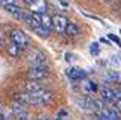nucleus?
<instances>
[{"label":"nucleus","mask_w":121,"mask_h":120,"mask_svg":"<svg viewBox=\"0 0 121 120\" xmlns=\"http://www.w3.org/2000/svg\"><path fill=\"white\" fill-rule=\"evenodd\" d=\"M53 100H55V93L47 88L30 94V105H50Z\"/></svg>","instance_id":"f257e3e1"},{"label":"nucleus","mask_w":121,"mask_h":120,"mask_svg":"<svg viewBox=\"0 0 121 120\" xmlns=\"http://www.w3.org/2000/svg\"><path fill=\"white\" fill-rule=\"evenodd\" d=\"M9 40L12 41V43H15L20 49H23V50H26V49L29 47V44H30L29 37L26 35L23 31H20V29H14V31H11Z\"/></svg>","instance_id":"f03ea898"},{"label":"nucleus","mask_w":121,"mask_h":120,"mask_svg":"<svg viewBox=\"0 0 121 120\" xmlns=\"http://www.w3.org/2000/svg\"><path fill=\"white\" fill-rule=\"evenodd\" d=\"M50 76L47 67H29L27 70V78L29 81H44Z\"/></svg>","instance_id":"7ed1b4c3"},{"label":"nucleus","mask_w":121,"mask_h":120,"mask_svg":"<svg viewBox=\"0 0 121 120\" xmlns=\"http://www.w3.org/2000/svg\"><path fill=\"white\" fill-rule=\"evenodd\" d=\"M27 59L30 67H47V56L38 50H30Z\"/></svg>","instance_id":"20e7f679"},{"label":"nucleus","mask_w":121,"mask_h":120,"mask_svg":"<svg viewBox=\"0 0 121 120\" xmlns=\"http://www.w3.org/2000/svg\"><path fill=\"white\" fill-rule=\"evenodd\" d=\"M65 74H67L68 79H71V81H82L88 76V73H86L85 70L79 69V67H71V69H68L65 72Z\"/></svg>","instance_id":"39448f33"},{"label":"nucleus","mask_w":121,"mask_h":120,"mask_svg":"<svg viewBox=\"0 0 121 120\" xmlns=\"http://www.w3.org/2000/svg\"><path fill=\"white\" fill-rule=\"evenodd\" d=\"M52 23H53V28L56 29L58 32L64 33V31H65L67 24H68V20L64 15H59V14H55V15L52 17Z\"/></svg>","instance_id":"423d86ee"},{"label":"nucleus","mask_w":121,"mask_h":120,"mask_svg":"<svg viewBox=\"0 0 121 120\" xmlns=\"http://www.w3.org/2000/svg\"><path fill=\"white\" fill-rule=\"evenodd\" d=\"M24 23L29 26L32 31H35L41 26V15L39 14H35V12H27V17H26Z\"/></svg>","instance_id":"0eeeda50"},{"label":"nucleus","mask_w":121,"mask_h":120,"mask_svg":"<svg viewBox=\"0 0 121 120\" xmlns=\"http://www.w3.org/2000/svg\"><path fill=\"white\" fill-rule=\"evenodd\" d=\"M43 90H45V87L41 84L39 81H29L27 84H26V91H27L29 94H33V93H38V91H43Z\"/></svg>","instance_id":"6e6552de"},{"label":"nucleus","mask_w":121,"mask_h":120,"mask_svg":"<svg viewBox=\"0 0 121 120\" xmlns=\"http://www.w3.org/2000/svg\"><path fill=\"white\" fill-rule=\"evenodd\" d=\"M30 11L35 14H39V15H43V14L47 12V3L44 2V0H36L33 5H30Z\"/></svg>","instance_id":"1a4fd4ad"},{"label":"nucleus","mask_w":121,"mask_h":120,"mask_svg":"<svg viewBox=\"0 0 121 120\" xmlns=\"http://www.w3.org/2000/svg\"><path fill=\"white\" fill-rule=\"evenodd\" d=\"M101 100L104 103H112L115 102V96H113V90L109 87H103L101 90Z\"/></svg>","instance_id":"9d476101"},{"label":"nucleus","mask_w":121,"mask_h":120,"mask_svg":"<svg viewBox=\"0 0 121 120\" xmlns=\"http://www.w3.org/2000/svg\"><path fill=\"white\" fill-rule=\"evenodd\" d=\"M104 79L108 82H112V84H121V73L112 69L104 74Z\"/></svg>","instance_id":"9b49d317"},{"label":"nucleus","mask_w":121,"mask_h":120,"mask_svg":"<svg viewBox=\"0 0 121 120\" xmlns=\"http://www.w3.org/2000/svg\"><path fill=\"white\" fill-rule=\"evenodd\" d=\"M64 33H65L68 38H74V37L79 35V26L76 24V23H70V21H68V24H67Z\"/></svg>","instance_id":"f8f14e48"},{"label":"nucleus","mask_w":121,"mask_h":120,"mask_svg":"<svg viewBox=\"0 0 121 120\" xmlns=\"http://www.w3.org/2000/svg\"><path fill=\"white\" fill-rule=\"evenodd\" d=\"M6 52H8L11 56H18V55L23 52V49H20L15 43H12V41L9 40V41L6 43Z\"/></svg>","instance_id":"ddd939ff"},{"label":"nucleus","mask_w":121,"mask_h":120,"mask_svg":"<svg viewBox=\"0 0 121 120\" xmlns=\"http://www.w3.org/2000/svg\"><path fill=\"white\" fill-rule=\"evenodd\" d=\"M14 100L17 103H21V105H30V94L29 93H17L14 96Z\"/></svg>","instance_id":"4468645a"},{"label":"nucleus","mask_w":121,"mask_h":120,"mask_svg":"<svg viewBox=\"0 0 121 120\" xmlns=\"http://www.w3.org/2000/svg\"><path fill=\"white\" fill-rule=\"evenodd\" d=\"M11 111H12V114L17 117V115H21V114H26V106L21 103H17L14 102V105L11 106Z\"/></svg>","instance_id":"2eb2a0df"},{"label":"nucleus","mask_w":121,"mask_h":120,"mask_svg":"<svg viewBox=\"0 0 121 120\" xmlns=\"http://www.w3.org/2000/svg\"><path fill=\"white\" fill-rule=\"evenodd\" d=\"M106 115L108 120H121V115L117 111V108H106Z\"/></svg>","instance_id":"dca6fc26"},{"label":"nucleus","mask_w":121,"mask_h":120,"mask_svg":"<svg viewBox=\"0 0 121 120\" xmlns=\"http://www.w3.org/2000/svg\"><path fill=\"white\" fill-rule=\"evenodd\" d=\"M41 26L45 29H53V23H52V17L50 15H47V14H43L41 15Z\"/></svg>","instance_id":"f3484780"},{"label":"nucleus","mask_w":121,"mask_h":120,"mask_svg":"<svg viewBox=\"0 0 121 120\" xmlns=\"http://www.w3.org/2000/svg\"><path fill=\"white\" fill-rule=\"evenodd\" d=\"M33 32H35L36 35L43 37V38H47V37H50V33H52V31H50V29H45V28H43V26H39V28H38V29H35Z\"/></svg>","instance_id":"a211bd4d"},{"label":"nucleus","mask_w":121,"mask_h":120,"mask_svg":"<svg viewBox=\"0 0 121 120\" xmlns=\"http://www.w3.org/2000/svg\"><path fill=\"white\" fill-rule=\"evenodd\" d=\"M100 44L98 43H91V46H89V52H91V55L92 56H98L100 55Z\"/></svg>","instance_id":"6ab92c4d"},{"label":"nucleus","mask_w":121,"mask_h":120,"mask_svg":"<svg viewBox=\"0 0 121 120\" xmlns=\"http://www.w3.org/2000/svg\"><path fill=\"white\" fill-rule=\"evenodd\" d=\"M6 32H8L6 26H0V46L6 43Z\"/></svg>","instance_id":"aec40b11"},{"label":"nucleus","mask_w":121,"mask_h":120,"mask_svg":"<svg viewBox=\"0 0 121 120\" xmlns=\"http://www.w3.org/2000/svg\"><path fill=\"white\" fill-rule=\"evenodd\" d=\"M85 88H86V91H95L97 90V85H95V82H86L85 84Z\"/></svg>","instance_id":"412c9836"},{"label":"nucleus","mask_w":121,"mask_h":120,"mask_svg":"<svg viewBox=\"0 0 121 120\" xmlns=\"http://www.w3.org/2000/svg\"><path fill=\"white\" fill-rule=\"evenodd\" d=\"M109 40H111V41H113V43H117V44H118V46L121 47V41H120V38H118V37H117V35H113V33H109Z\"/></svg>","instance_id":"4be33fe9"},{"label":"nucleus","mask_w":121,"mask_h":120,"mask_svg":"<svg viewBox=\"0 0 121 120\" xmlns=\"http://www.w3.org/2000/svg\"><path fill=\"white\" fill-rule=\"evenodd\" d=\"M113 96H115V100L121 99V88H115V90H113Z\"/></svg>","instance_id":"5701e85b"},{"label":"nucleus","mask_w":121,"mask_h":120,"mask_svg":"<svg viewBox=\"0 0 121 120\" xmlns=\"http://www.w3.org/2000/svg\"><path fill=\"white\" fill-rule=\"evenodd\" d=\"M15 120H30V119H29V115H27V112H26V114H21V115H17V117H15Z\"/></svg>","instance_id":"b1692460"},{"label":"nucleus","mask_w":121,"mask_h":120,"mask_svg":"<svg viewBox=\"0 0 121 120\" xmlns=\"http://www.w3.org/2000/svg\"><path fill=\"white\" fill-rule=\"evenodd\" d=\"M36 120H52V119L48 117L47 114H39V115L36 117Z\"/></svg>","instance_id":"393cba45"},{"label":"nucleus","mask_w":121,"mask_h":120,"mask_svg":"<svg viewBox=\"0 0 121 120\" xmlns=\"http://www.w3.org/2000/svg\"><path fill=\"white\" fill-rule=\"evenodd\" d=\"M74 55H71V53H65V61L67 62H71V61H74Z\"/></svg>","instance_id":"a878e982"},{"label":"nucleus","mask_w":121,"mask_h":120,"mask_svg":"<svg viewBox=\"0 0 121 120\" xmlns=\"http://www.w3.org/2000/svg\"><path fill=\"white\" fill-rule=\"evenodd\" d=\"M0 120H8V114L3 110H0Z\"/></svg>","instance_id":"bb28decb"},{"label":"nucleus","mask_w":121,"mask_h":120,"mask_svg":"<svg viewBox=\"0 0 121 120\" xmlns=\"http://www.w3.org/2000/svg\"><path fill=\"white\" fill-rule=\"evenodd\" d=\"M8 3H14V0H0V5H2V6L8 5Z\"/></svg>","instance_id":"cd10ccee"},{"label":"nucleus","mask_w":121,"mask_h":120,"mask_svg":"<svg viewBox=\"0 0 121 120\" xmlns=\"http://www.w3.org/2000/svg\"><path fill=\"white\" fill-rule=\"evenodd\" d=\"M35 2H36V0H24V3H26V5H29V6H30V5H33Z\"/></svg>","instance_id":"c85d7f7f"},{"label":"nucleus","mask_w":121,"mask_h":120,"mask_svg":"<svg viewBox=\"0 0 121 120\" xmlns=\"http://www.w3.org/2000/svg\"><path fill=\"white\" fill-rule=\"evenodd\" d=\"M100 41H101V43H104V44H108V46H109V44H111V43H109V41H108V40H106V38H101Z\"/></svg>","instance_id":"c756f323"},{"label":"nucleus","mask_w":121,"mask_h":120,"mask_svg":"<svg viewBox=\"0 0 121 120\" xmlns=\"http://www.w3.org/2000/svg\"><path fill=\"white\" fill-rule=\"evenodd\" d=\"M101 2H104V3H109V2H112V0H101Z\"/></svg>","instance_id":"7c9ffc66"},{"label":"nucleus","mask_w":121,"mask_h":120,"mask_svg":"<svg viewBox=\"0 0 121 120\" xmlns=\"http://www.w3.org/2000/svg\"><path fill=\"white\" fill-rule=\"evenodd\" d=\"M2 108H3V106H2V103H0V110H2Z\"/></svg>","instance_id":"2f4dec72"}]
</instances>
